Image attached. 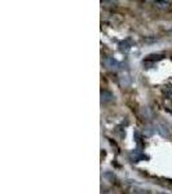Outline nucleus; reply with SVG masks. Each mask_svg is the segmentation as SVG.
<instances>
[{
  "mask_svg": "<svg viewBox=\"0 0 172 194\" xmlns=\"http://www.w3.org/2000/svg\"><path fill=\"white\" fill-rule=\"evenodd\" d=\"M105 65H106L107 67H110V69H118V67L120 66L119 62L114 58H107L106 61H105Z\"/></svg>",
  "mask_w": 172,
  "mask_h": 194,
  "instance_id": "f257e3e1",
  "label": "nucleus"
},
{
  "mask_svg": "<svg viewBox=\"0 0 172 194\" xmlns=\"http://www.w3.org/2000/svg\"><path fill=\"white\" fill-rule=\"evenodd\" d=\"M130 84H131V78L128 76V75H123V76H122V85L128 87Z\"/></svg>",
  "mask_w": 172,
  "mask_h": 194,
  "instance_id": "f03ea898",
  "label": "nucleus"
},
{
  "mask_svg": "<svg viewBox=\"0 0 172 194\" xmlns=\"http://www.w3.org/2000/svg\"><path fill=\"white\" fill-rule=\"evenodd\" d=\"M110 98H113V96L110 95L109 92H106V91H105V92H102V101H109Z\"/></svg>",
  "mask_w": 172,
  "mask_h": 194,
  "instance_id": "7ed1b4c3",
  "label": "nucleus"
}]
</instances>
